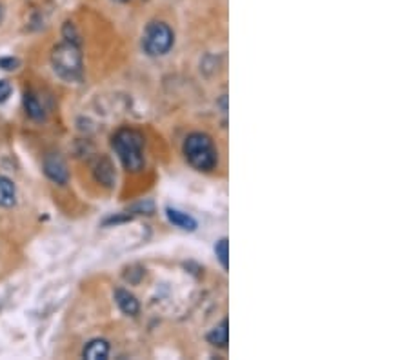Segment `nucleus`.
Here are the masks:
<instances>
[{
    "instance_id": "f257e3e1",
    "label": "nucleus",
    "mask_w": 409,
    "mask_h": 360,
    "mask_svg": "<svg viewBox=\"0 0 409 360\" xmlns=\"http://www.w3.org/2000/svg\"><path fill=\"white\" fill-rule=\"evenodd\" d=\"M111 146L128 171H140L144 167V136L137 130H119L111 139Z\"/></svg>"
},
{
    "instance_id": "f03ea898",
    "label": "nucleus",
    "mask_w": 409,
    "mask_h": 360,
    "mask_svg": "<svg viewBox=\"0 0 409 360\" xmlns=\"http://www.w3.org/2000/svg\"><path fill=\"white\" fill-rule=\"evenodd\" d=\"M184 157L197 171H211L218 164V152L213 139L206 133H191L184 141Z\"/></svg>"
},
{
    "instance_id": "7ed1b4c3",
    "label": "nucleus",
    "mask_w": 409,
    "mask_h": 360,
    "mask_svg": "<svg viewBox=\"0 0 409 360\" xmlns=\"http://www.w3.org/2000/svg\"><path fill=\"white\" fill-rule=\"evenodd\" d=\"M51 64L55 73L68 82L82 79V53L71 42L58 44L51 53Z\"/></svg>"
},
{
    "instance_id": "20e7f679",
    "label": "nucleus",
    "mask_w": 409,
    "mask_h": 360,
    "mask_svg": "<svg viewBox=\"0 0 409 360\" xmlns=\"http://www.w3.org/2000/svg\"><path fill=\"white\" fill-rule=\"evenodd\" d=\"M175 44V33L164 22H151L148 24L142 37V47L150 57H162L170 53Z\"/></svg>"
},
{
    "instance_id": "39448f33",
    "label": "nucleus",
    "mask_w": 409,
    "mask_h": 360,
    "mask_svg": "<svg viewBox=\"0 0 409 360\" xmlns=\"http://www.w3.org/2000/svg\"><path fill=\"white\" fill-rule=\"evenodd\" d=\"M44 173L47 175V178H51L53 182L58 184V186H64L69 178L68 166L58 155H47L44 158Z\"/></svg>"
},
{
    "instance_id": "423d86ee",
    "label": "nucleus",
    "mask_w": 409,
    "mask_h": 360,
    "mask_svg": "<svg viewBox=\"0 0 409 360\" xmlns=\"http://www.w3.org/2000/svg\"><path fill=\"white\" fill-rule=\"evenodd\" d=\"M115 302L120 308V311L124 315H130V317H135L140 311V304L137 300V297L133 293H130L128 289H117L115 291Z\"/></svg>"
},
{
    "instance_id": "0eeeda50",
    "label": "nucleus",
    "mask_w": 409,
    "mask_h": 360,
    "mask_svg": "<svg viewBox=\"0 0 409 360\" xmlns=\"http://www.w3.org/2000/svg\"><path fill=\"white\" fill-rule=\"evenodd\" d=\"M166 217L171 224L176 226V228H180V230H184V231L197 230V226H198L197 220L193 219L189 213H186V211H180V209H175V208H167Z\"/></svg>"
},
{
    "instance_id": "6e6552de",
    "label": "nucleus",
    "mask_w": 409,
    "mask_h": 360,
    "mask_svg": "<svg viewBox=\"0 0 409 360\" xmlns=\"http://www.w3.org/2000/svg\"><path fill=\"white\" fill-rule=\"evenodd\" d=\"M108 355H109V344H108V340H104V339L89 340L82 350V357L88 360H104V359H108Z\"/></svg>"
},
{
    "instance_id": "1a4fd4ad",
    "label": "nucleus",
    "mask_w": 409,
    "mask_h": 360,
    "mask_svg": "<svg viewBox=\"0 0 409 360\" xmlns=\"http://www.w3.org/2000/svg\"><path fill=\"white\" fill-rule=\"evenodd\" d=\"M207 342L217 348H226L229 342V324L228 320H222V322L215 326V328L209 331L207 335Z\"/></svg>"
},
{
    "instance_id": "9d476101",
    "label": "nucleus",
    "mask_w": 409,
    "mask_h": 360,
    "mask_svg": "<svg viewBox=\"0 0 409 360\" xmlns=\"http://www.w3.org/2000/svg\"><path fill=\"white\" fill-rule=\"evenodd\" d=\"M16 202V188L10 178L0 175V206L2 208H11Z\"/></svg>"
},
{
    "instance_id": "9b49d317",
    "label": "nucleus",
    "mask_w": 409,
    "mask_h": 360,
    "mask_svg": "<svg viewBox=\"0 0 409 360\" xmlns=\"http://www.w3.org/2000/svg\"><path fill=\"white\" fill-rule=\"evenodd\" d=\"M24 110H26V115L32 120H36V122L44 120V108H42V104L33 93L24 95Z\"/></svg>"
},
{
    "instance_id": "f8f14e48",
    "label": "nucleus",
    "mask_w": 409,
    "mask_h": 360,
    "mask_svg": "<svg viewBox=\"0 0 409 360\" xmlns=\"http://www.w3.org/2000/svg\"><path fill=\"white\" fill-rule=\"evenodd\" d=\"M97 178H99L100 182L106 184V186H113V178H115V171L113 166H111V162L102 158L97 167Z\"/></svg>"
},
{
    "instance_id": "ddd939ff",
    "label": "nucleus",
    "mask_w": 409,
    "mask_h": 360,
    "mask_svg": "<svg viewBox=\"0 0 409 360\" xmlns=\"http://www.w3.org/2000/svg\"><path fill=\"white\" fill-rule=\"evenodd\" d=\"M215 255H217L218 262H220V266L224 269H228L229 267V242L228 239H220L215 244Z\"/></svg>"
},
{
    "instance_id": "4468645a",
    "label": "nucleus",
    "mask_w": 409,
    "mask_h": 360,
    "mask_svg": "<svg viewBox=\"0 0 409 360\" xmlns=\"http://www.w3.org/2000/svg\"><path fill=\"white\" fill-rule=\"evenodd\" d=\"M64 38H66V42H71V44H75V46H78L80 44V40H78V33L77 29H75V26H73L71 22H66V26H64Z\"/></svg>"
},
{
    "instance_id": "2eb2a0df",
    "label": "nucleus",
    "mask_w": 409,
    "mask_h": 360,
    "mask_svg": "<svg viewBox=\"0 0 409 360\" xmlns=\"http://www.w3.org/2000/svg\"><path fill=\"white\" fill-rule=\"evenodd\" d=\"M21 66V62H19V58H13V57H8V58H0V68L2 69H8V71H13V69H16Z\"/></svg>"
},
{
    "instance_id": "dca6fc26",
    "label": "nucleus",
    "mask_w": 409,
    "mask_h": 360,
    "mask_svg": "<svg viewBox=\"0 0 409 360\" xmlns=\"http://www.w3.org/2000/svg\"><path fill=\"white\" fill-rule=\"evenodd\" d=\"M11 91H13L11 84L8 80H0V102H5V100L10 99Z\"/></svg>"
},
{
    "instance_id": "f3484780",
    "label": "nucleus",
    "mask_w": 409,
    "mask_h": 360,
    "mask_svg": "<svg viewBox=\"0 0 409 360\" xmlns=\"http://www.w3.org/2000/svg\"><path fill=\"white\" fill-rule=\"evenodd\" d=\"M2 16H4V10H2V5H0V22H2Z\"/></svg>"
},
{
    "instance_id": "a211bd4d",
    "label": "nucleus",
    "mask_w": 409,
    "mask_h": 360,
    "mask_svg": "<svg viewBox=\"0 0 409 360\" xmlns=\"http://www.w3.org/2000/svg\"><path fill=\"white\" fill-rule=\"evenodd\" d=\"M115 2H128V0H115Z\"/></svg>"
}]
</instances>
